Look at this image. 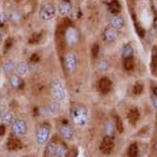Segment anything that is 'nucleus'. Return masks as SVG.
I'll return each mask as SVG.
<instances>
[{
	"label": "nucleus",
	"instance_id": "nucleus-1",
	"mask_svg": "<svg viewBox=\"0 0 157 157\" xmlns=\"http://www.w3.org/2000/svg\"><path fill=\"white\" fill-rule=\"evenodd\" d=\"M50 92L57 101H63L66 98L65 87L61 81L54 80L50 83Z\"/></svg>",
	"mask_w": 157,
	"mask_h": 157
},
{
	"label": "nucleus",
	"instance_id": "nucleus-2",
	"mask_svg": "<svg viewBox=\"0 0 157 157\" xmlns=\"http://www.w3.org/2000/svg\"><path fill=\"white\" fill-rule=\"evenodd\" d=\"M72 119L77 126L82 127L86 125L88 120V113L86 108L78 106L72 110Z\"/></svg>",
	"mask_w": 157,
	"mask_h": 157
},
{
	"label": "nucleus",
	"instance_id": "nucleus-3",
	"mask_svg": "<svg viewBox=\"0 0 157 157\" xmlns=\"http://www.w3.org/2000/svg\"><path fill=\"white\" fill-rule=\"evenodd\" d=\"M47 151L54 157H67L68 148L62 142L50 143L47 146Z\"/></svg>",
	"mask_w": 157,
	"mask_h": 157
},
{
	"label": "nucleus",
	"instance_id": "nucleus-4",
	"mask_svg": "<svg viewBox=\"0 0 157 157\" xmlns=\"http://www.w3.org/2000/svg\"><path fill=\"white\" fill-rule=\"evenodd\" d=\"M55 7L51 3H45L39 10V16L43 21L51 20L55 15Z\"/></svg>",
	"mask_w": 157,
	"mask_h": 157
},
{
	"label": "nucleus",
	"instance_id": "nucleus-5",
	"mask_svg": "<svg viewBox=\"0 0 157 157\" xmlns=\"http://www.w3.org/2000/svg\"><path fill=\"white\" fill-rule=\"evenodd\" d=\"M50 127L47 125H42L38 128L36 131V141L39 145H44L47 143L50 137Z\"/></svg>",
	"mask_w": 157,
	"mask_h": 157
},
{
	"label": "nucleus",
	"instance_id": "nucleus-6",
	"mask_svg": "<svg viewBox=\"0 0 157 157\" xmlns=\"http://www.w3.org/2000/svg\"><path fill=\"white\" fill-rule=\"evenodd\" d=\"M12 132L15 136H23L27 132V125L24 120H16L12 125Z\"/></svg>",
	"mask_w": 157,
	"mask_h": 157
},
{
	"label": "nucleus",
	"instance_id": "nucleus-7",
	"mask_svg": "<svg viewBox=\"0 0 157 157\" xmlns=\"http://www.w3.org/2000/svg\"><path fill=\"white\" fill-rule=\"evenodd\" d=\"M64 37L68 45H75L78 40V34L76 29L73 27H69L66 29L64 33Z\"/></svg>",
	"mask_w": 157,
	"mask_h": 157
},
{
	"label": "nucleus",
	"instance_id": "nucleus-8",
	"mask_svg": "<svg viewBox=\"0 0 157 157\" xmlns=\"http://www.w3.org/2000/svg\"><path fill=\"white\" fill-rule=\"evenodd\" d=\"M113 147H114V143H113L112 137L105 136L101 144L100 150L105 155H109L113 151Z\"/></svg>",
	"mask_w": 157,
	"mask_h": 157
},
{
	"label": "nucleus",
	"instance_id": "nucleus-9",
	"mask_svg": "<svg viewBox=\"0 0 157 157\" xmlns=\"http://www.w3.org/2000/svg\"><path fill=\"white\" fill-rule=\"evenodd\" d=\"M65 67L69 71H73L76 67V57L72 53H68L64 57Z\"/></svg>",
	"mask_w": 157,
	"mask_h": 157
},
{
	"label": "nucleus",
	"instance_id": "nucleus-10",
	"mask_svg": "<svg viewBox=\"0 0 157 157\" xmlns=\"http://www.w3.org/2000/svg\"><path fill=\"white\" fill-rule=\"evenodd\" d=\"M9 82L11 87L15 90L21 89L25 85L23 79L17 75H12L9 78Z\"/></svg>",
	"mask_w": 157,
	"mask_h": 157
},
{
	"label": "nucleus",
	"instance_id": "nucleus-11",
	"mask_svg": "<svg viewBox=\"0 0 157 157\" xmlns=\"http://www.w3.org/2000/svg\"><path fill=\"white\" fill-rule=\"evenodd\" d=\"M103 36L106 41L109 42V43H113L117 39L118 32L113 28H109V29H106L105 30Z\"/></svg>",
	"mask_w": 157,
	"mask_h": 157
},
{
	"label": "nucleus",
	"instance_id": "nucleus-12",
	"mask_svg": "<svg viewBox=\"0 0 157 157\" xmlns=\"http://www.w3.org/2000/svg\"><path fill=\"white\" fill-rule=\"evenodd\" d=\"M6 146L10 151H15L21 148V142L16 137H10L8 138Z\"/></svg>",
	"mask_w": 157,
	"mask_h": 157
},
{
	"label": "nucleus",
	"instance_id": "nucleus-13",
	"mask_svg": "<svg viewBox=\"0 0 157 157\" xmlns=\"http://www.w3.org/2000/svg\"><path fill=\"white\" fill-rule=\"evenodd\" d=\"M98 86H99V90L101 91L102 93L106 94L111 90L112 86H113V83L109 78H103L99 81Z\"/></svg>",
	"mask_w": 157,
	"mask_h": 157
},
{
	"label": "nucleus",
	"instance_id": "nucleus-14",
	"mask_svg": "<svg viewBox=\"0 0 157 157\" xmlns=\"http://www.w3.org/2000/svg\"><path fill=\"white\" fill-rule=\"evenodd\" d=\"M58 10L59 13L61 15L66 16V15L69 14L71 11V6L68 1L66 0H63L61 1L58 5Z\"/></svg>",
	"mask_w": 157,
	"mask_h": 157
},
{
	"label": "nucleus",
	"instance_id": "nucleus-15",
	"mask_svg": "<svg viewBox=\"0 0 157 157\" xmlns=\"http://www.w3.org/2000/svg\"><path fill=\"white\" fill-rule=\"evenodd\" d=\"M60 134H61L63 137L65 139L70 140L73 137L74 130L70 126L68 125H63L60 128Z\"/></svg>",
	"mask_w": 157,
	"mask_h": 157
},
{
	"label": "nucleus",
	"instance_id": "nucleus-16",
	"mask_svg": "<svg viewBox=\"0 0 157 157\" xmlns=\"http://www.w3.org/2000/svg\"><path fill=\"white\" fill-rule=\"evenodd\" d=\"M124 25V19L123 17L115 15L111 20V26L116 30L122 29Z\"/></svg>",
	"mask_w": 157,
	"mask_h": 157
},
{
	"label": "nucleus",
	"instance_id": "nucleus-17",
	"mask_svg": "<svg viewBox=\"0 0 157 157\" xmlns=\"http://www.w3.org/2000/svg\"><path fill=\"white\" fill-rule=\"evenodd\" d=\"M151 69L155 76L157 77V47H154L152 50V61H151Z\"/></svg>",
	"mask_w": 157,
	"mask_h": 157
},
{
	"label": "nucleus",
	"instance_id": "nucleus-18",
	"mask_svg": "<svg viewBox=\"0 0 157 157\" xmlns=\"http://www.w3.org/2000/svg\"><path fill=\"white\" fill-rule=\"evenodd\" d=\"M139 112L138 110L136 109H133L131 110H130L128 113V116H127V118H128V120L131 124H134L139 119Z\"/></svg>",
	"mask_w": 157,
	"mask_h": 157
},
{
	"label": "nucleus",
	"instance_id": "nucleus-19",
	"mask_svg": "<svg viewBox=\"0 0 157 157\" xmlns=\"http://www.w3.org/2000/svg\"><path fill=\"white\" fill-rule=\"evenodd\" d=\"M13 123V114L10 112L6 113L2 116V124L5 126L10 125Z\"/></svg>",
	"mask_w": 157,
	"mask_h": 157
},
{
	"label": "nucleus",
	"instance_id": "nucleus-20",
	"mask_svg": "<svg viewBox=\"0 0 157 157\" xmlns=\"http://www.w3.org/2000/svg\"><path fill=\"white\" fill-rule=\"evenodd\" d=\"M16 71L19 75H24L29 71V66L25 62H20L17 64Z\"/></svg>",
	"mask_w": 157,
	"mask_h": 157
},
{
	"label": "nucleus",
	"instance_id": "nucleus-21",
	"mask_svg": "<svg viewBox=\"0 0 157 157\" xmlns=\"http://www.w3.org/2000/svg\"><path fill=\"white\" fill-rule=\"evenodd\" d=\"M134 55V50L130 45H126L123 48V58H129V57H133Z\"/></svg>",
	"mask_w": 157,
	"mask_h": 157
},
{
	"label": "nucleus",
	"instance_id": "nucleus-22",
	"mask_svg": "<svg viewBox=\"0 0 157 157\" xmlns=\"http://www.w3.org/2000/svg\"><path fill=\"white\" fill-rule=\"evenodd\" d=\"M127 154H128L129 157H137V154H138V147H137L136 143H134V144L130 145Z\"/></svg>",
	"mask_w": 157,
	"mask_h": 157
},
{
	"label": "nucleus",
	"instance_id": "nucleus-23",
	"mask_svg": "<svg viewBox=\"0 0 157 157\" xmlns=\"http://www.w3.org/2000/svg\"><path fill=\"white\" fill-rule=\"evenodd\" d=\"M14 68V64L11 60H8L3 64V70L6 73H10Z\"/></svg>",
	"mask_w": 157,
	"mask_h": 157
},
{
	"label": "nucleus",
	"instance_id": "nucleus-24",
	"mask_svg": "<svg viewBox=\"0 0 157 157\" xmlns=\"http://www.w3.org/2000/svg\"><path fill=\"white\" fill-rule=\"evenodd\" d=\"M123 65H124V68H125L126 70L130 71V70L133 69V68H134V60H133V57H129V58L124 59Z\"/></svg>",
	"mask_w": 157,
	"mask_h": 157
},
{
	"label": "nucleus",
	"instance_id": "nucleus-25",
	"mask_svg": "<svg viewBox=\"0 0 157 157\" xmlns=\"http://www.w3.org/2000/svg\"><path fill=\"white\" fill-rule=\"evenodd\" d=\"M110 10L112 11L114 14H116V13H118L120 12V3L116 1V0H113V2H111Z\"/></svg>",
	"mask_w": 157,
	"mask_h": 157
},
{
	"label": "nucleus",
	"instance_id": "nucleus-26",
	"mask_svg": "<svg viewBox=\"0 0 157 157\" xmlns=\"http://www.w3.org/2000/svg\"><path fill=\"white\" fill-rule=\"evenodd\" d=\"M115 124H116V130H117L119 132H123V129L124 128H123V122H122L121 119H120L119 116H116V119H115Z\"/></svg>",
	"mask_w": 157,
	"mask_h": 157
},
{
	"label": "nucleus",
	"instance_id": "nucleus-27",
	"mask_svg": "<svg viewBox=\"0 0 157 157\" xmlns=\"http://www.w3.org/2000/svg\"><path fill=\"white\" fill-rule=\"evenodd\" d=\"M105 131L106 134H107V136L112 137V136L114 134V125L112 122H109L108 123L107 126L105 127Z\"/></svg>",
	"mask_w": 157,
	"mask_h": 157
},
{
	"label": "nucleus",
	"instance_id": "nucleus-28",
	"mask_svg": "<svg viewBox=\"0 0 157 157\" xmlns=\"http://www.w3.org/2000/svg\"><path fill=\"white\" fill-rule=\"evenodd\" d=\"M143 89H144V86L140 82H136L135 85L134 86V89H133V91L135 94H140L142 93Z\"/></svg>",
	"mask_w": 157,
	"mask_h": 157
},
{
	"label": "nucleus",
	"instance_id": "nucleus-29",
	"mask_svg": "<svg viewBox=\"0 0 157 157\" xmlns=\"http://www.w3.org/2000/svg\"><path fill=\"white\" fill-rule=\"evenodd\" d=\"M98 68L101 71H107L108 68H109V64L105 61H100V62L98 63Z\"/></svg>",
	"mask_w": 157,
	"mask_h": 157
},
{
	"label": "nucleus",
	"instance_id": "nucleus-30",
	"mask_svg": "<svg viewBox=\"0 0 157 157\" xmlns=\"http://www.w3.org/2000/svg\"><path fill=\"white\" fill-rule=\"evenodd\" d=\"M59 109H60V107L57 103H53L49 107V112L52 114H56L59 111Z\"/></svg>",
	"mask_w": 157,
	"mask_h": 157
},
{
	"label": "nucleus",
	"instance_id": "nucleus-31",
	"mask_svg": "<svg viewBox=\"0 0 157 157\" xmlns=\"http://www.w3.org/2000/svg\"><path fill=\"white\" fill-rule=\"evenodd\" d=\"M9 17L13 22H18L20 21V17H20V15L17 12H12L10 14Z\"/></svg>",
	"mask_w": 157,
	"mask_h": 157
},
{
	"label": "nucleus",
	"instance_id": "nucleus-32",
	"mask_svg": "<svg viewBox=\"0 0 157 157\" xmlns=\"http://www.w3.org/2000/svg\"><path fill=\"white\" fill-rule=\"evenodd\" d=\"M7 15L5 13H0V27H2L5 25V23L7 21Z\"/></svg>",
	"mask_w": 157,
	"mask_h": 157
},
{
	"label": "nucleus",
	"instance_id": "nucleus-33",
	"mask_svg": "<svg viewBox=\"0 0 157 157\" xmlns=\"http://www.w3.org/2000/svg\"><path fill=\"white\" fill-rule=\"evenodd\" d=\"M98 53H99V46L98 44H94V47H92V55L96 57L98 56Z\"/></svg>",
	"mask_w": 157,
	"mask_h": 157
},
{
	"label": "nucleus",
	"instance_id": "nucleus-34",
	"mask_svg": "<svg viewBox=\"0 0 157 157\" xmlns=\"http://www.w3.org/2000/svg\"><path fill=\"white\" fill-rule=\"evenodd\" d=\"M40 39V35L39 34H34L32 36V39H30L32 43H37L39 41Z\"/></svg>",
	"mask_w": 157,
	"mask_h": 157
},
{
	"label": "nucleus",
	"instance_id": "nucleus-35",
	"mask_svg": "<svg viewBox=\"0 0 157 157\" xmlns=\"http://www.w3.org/2000/svg\"><path fill=\"white\" fill-rule=\"evenodd\" d=\"M39 57L38 56V54H34L32 57H31V61H32V62H37V61H39Z\"/></svg>",
	"mask_w": 157,
	"mask_h": 157
},
{
	"label": "nucleus",
	"instance_id": "nucleus-36",
	"mask_svg": "<svg viewBox=\"0 0 157 157\" xmlns=\"http://www.w3.org/2000/svg\"><path fill=\"white\" fill-rule=\"evenodd\" d=\"M6 132V126L2 124V125H0V136L4 135Z\"/></svg>",
	"mask_w": 157,
	"mask_h": 157
},
{
	"label": "nucleus",
	"instance_id": "nucleus-37",
	"mask_svg": "<svg viewBox=\"0 0 157 157\" xmlns=\"http://www.w3.org/2000/svg\"><path fill=\"white\" fill-rule=\"evenodd\" d=\"M152 103H153V105L157 109V96L156 95H154V94L152 95Z\"/></svg>",
	"mask_w": 157,
	"mask_h": 157
},
{
	"label": "nucleus",
	"instance_id": "nucleus-38",
	"mask_svg": "<svg viewBox=\"0 0 157 157\" xmlns=\"http://www.w3.org/2000/svg\"><path fill=\"white\" fill-rule=\"evenodd\" d=\"M11 44H12V42H11L10 39H7V40H6V42L5 48H6V49H9L10 47H11Z\"/></svg>",
	"mask_w": 157,
	"mask_h": 157
},
{
	"label": "nucleus",
	"instance_id": "nucleus-39",
	"mask_svg": "<svg viewBox=\"0 0 157 157\" xmlns=\"http://www.w3.org/2000/svg\"><path fill=\"white\" fill-rule=\"evenodd\" d=\"M4 112V107L2 105H0V117H2V115H3Z\"/></svg>",
	"mask_w": 157,
	"mask_h": 157
},
{
	"label": "nucleus",
	"instance_id": "nucleus-40",
	"mask_svg": "<svg viewBox=\"0 0 157 157\" xmlns=\"http://www.w3.org/2000/svg\"><path fill=\"white\" fill-rule=\"evenodd\" d=\"M152 94L156 95L157 96V87H154L153 90H152Z\"/></svg>",
	"mask_w": 157,
	"mask_h": 157
},
{
	"label": "nucleus",
	"instance_id": "nucleus-41",
	"mask_svg": "<svg viewBox=\"0 0 157 157\" xmlns=\"http://www.w3.org/2000/svg\"><path fill=\"white\" fill-rule=\"evenodd\" d=\"M155 29L157 32V18L155 19Z\"/></svg>",
	"mask_w": 157,
	"mask_h": 157
},
{
	"label": "nucleus",
	"instance_id": "nucleus-42",
	"mask_svg": "<svg viewBox=\"0 0 157 157\" xmlns=\"http://www.w3.org/2000/svg\"><path fill=\"white\" fill-rule=\"evenodd\" d=\"M154 6H155V10H156V11H157V0L155 2V3H154Z\"/></svg>",
	"mask_w": 157,
	"mask_h": 157
},
{
	"label": "nucleus",
	"instance_id": "nucleus-43",
	"mask_svg": "<svg viewBox=\"0 0 157 157\" xmlns=\"http://www.w3.org/2000/svg\"><path fill=\"white\" fill-rule=\"evenodd\" d=\"M2 33L0 32V43L2 41Z\"/></svg>",
	"mask_w": 157,
	"mask_h": 157
},
{
	"label": "nucleus",
	"instance_id": "nucleus-44",
	"mask_svg": "<svg viewBox=\"0 0 157 157\" xmlns=\"http://www.w3.org/2000/svg\"><path fill=\"white\" fill-rule=\"evenodd\" d=\"M8 157H16V156H15V155H9Z\"/></svg>",
	"mask_w": 157,
	"mask_h": 157
},
{
	"label": "nucleus",
	"instance_id": "nucleus-45",
	"mask_svg": "<svg viewBox=\"0 0 157 157\" xmlns=\"http://www.w3.org/2000/svg\"><path fill=\"white\" fill-rule=\"evenodd\" d=\"M156 148H157V146H156Z\"/></svg>",
	"mask_w": 157,
	"mask_h": 157
}]
</instances>
